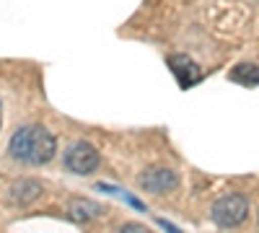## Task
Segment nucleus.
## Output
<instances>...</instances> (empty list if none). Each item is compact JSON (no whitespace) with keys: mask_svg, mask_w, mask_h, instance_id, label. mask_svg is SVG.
I'll return each mask as SVG.
<instances>
[{"mask_svg":"<svg viewBox=\"0 0 259 233\" xmlns=\"http://www.w3.org/2000/svg\"><path fill=\"white\" fill-rule=\"evenodd\" d=\"M246 218H249V200L241 192L223 195L212 205V223L218 228H239Z\"/></svg>","mask_w":259,"mask_h":233,"instance_id":"f03ea898","label":"nucleus"},{"mask_svg":"<svg viewBox=\"0 0 259 233\" xmlns=\"http://www.w3.org/2000/svg\"><path fill=\"white\" fill-rule=\"evenodd\" d=\"M168 62H171V68H174V73H177V78H179V83L184 88L200 80V68L194 65L187 55H174Z\"/></svg>","mask_w":259,"mask_h":233,"instance_id":"423d86ee","label":"nucleus"},{"mask_svg":"<svg viewBox=\"0 0 259 233\" xmlns=\"http://www.w3.org/2000/svg\"><path fill=\"white\" fill-rule=\"evenodd\" d=\"M99 163H101L99 151H96L91 143H85V140L70 145L68 153H65V168H68V171H73V174H78V176L94 174L96 168H99Z\"/></svg>","mask_w":259,"mask_h":233,"instance_id":"7ed1b4c3","label":"nucleus"},{"mask_svg":"<svg viewBox=\"0 0 259 233\" xmlns=\"http://www.w3.org/2000/svg\"><path fill=\"white\" fill-rule=\"evenodd\" d=\"M158 225H161V228H163L166 233H184V230H179V228H177L174 223H168V220H161V218H158Z\"/></svg>","mask_w":259,"mask_h":233,"instance_id":"9d476101","label":"nucleus"},{"mask_svg":"<svg viewBox=\"0 0 259 233\" xmlns=\"http://www.w3.org/2000/svg\"><path fill=\"white\" fill-rule=\"evenodd\" d=\"M117 233H153V230H148L140 223H124L122 228H117Z\"/></svg>","mask_w":259,"mask_h":233,"instance_id":"1a4fd4ad","label":"nucleus"},{"mask_svg":"<svg viewBox=\"0 0 259 233\" xmlns=\"http://www.w3.org/2000/svg\"><path fill=\"white\" fill-rule=\"evenodd\" d=\"M0 124H3V101H0Z\"/></svg>","mask_w":259,"mask_h":233,"instance_id":"9b49d317","label":"nucleus"},{"mask_svg":"<svg viewBox=\"0 0 259 233\" xmlns=\"http://www.w3.org/2000/svg\"><path fill=\"white\" fill-rule=\"evenodd\" d=\"M101 213H104L101 205H96V202H91V200H73V202H70V215H73V220H94V218H99Z\"/></svg>","mask_w":259,"mask_h":233,"instance_id":"0eeeda50","label":"nucleus"},{"mask_svg":"<svg viewBox=\"0 0 259 233\" xmlns=\"http://www.w3.org/2000/svg\"><path fill=\"white\" fill-rule=\"evenodd\" d=\"M231 80L241 83V86H256L259 83V68L256 65H249V62H244V65H236L231 70Z\"/></svg>","mask_w":259,"mask_h":233,"instance_id":"6e6552de","label":"nucleus"},{"mask_svg":"<svg viewBox=\"0 0 259 233\" xmlns=\"http://www.w3.org/2000/svg\"><path fill=\"white\" fill-rule=\"evenodd\" d=\"M8 153L13 161L29 163V166H45L57 153V140L47 127L26 124L13 132V137L8 143Z\"/></svg>","mask_w":259,"mask_h":233,"instance_id":"f257e3e1","label":"nucleus"},{"mask_svg":"<svg viewBox=\"0 0 259 233\" xmlns=\"http://www.w3.org/2000/svg\"><path fill=\"white\" fill-rule=\"evenodd\" d=\"M39 197H41V184L34 179H21L8 189V200L18 207H26V205L36 202Z\"/></svg>","mask_w":259,"mask_h":233,"instance_id":"39448f33","label":"nucleus"},{"mask_svg":"<svg viewBox=\"0 0 259 233\" xmlns=\"http://www.w3.org/2000/svg\"><path fill=\"white\" fill-rule=\"evenodd\" d=\"M140 187L150 195H166L179 187V176H177V171H171L166 166H150L140 176Z\"/></svg>","mask_w":259,"mask_h":233,"instance_id":"20e7f679","label":"nucleus"}]
</instances>
